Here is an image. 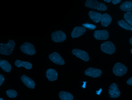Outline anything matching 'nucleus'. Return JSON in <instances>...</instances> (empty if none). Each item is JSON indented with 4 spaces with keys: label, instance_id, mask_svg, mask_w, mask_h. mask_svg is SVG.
<instances>
[{
    "label": "nucleus",
    "instance_id": "obj_1",
    "mask_svg": "<svg viewBox=\"0 0 132 100\" xmlns=\"http://www.w3.org/2000/svg\"><path fill=\"white\" fill-rule=\"evenodd\" d=\"M15 45V43L12 40H10L7 44L0 43V54L5 55H10L13 50Z\"/></svg>",
    "mask_w": 132,
    "mask_h": 100
},
{
    "label": "nucleus",
    "instance_id": "obj_2",
    "mask_svg": "<svg viewBox=\"0 0 132 100\" xmlns=\"http://www.w3.org/2000/svg\"><path fill=\"white\" fill-rule=\"evenodd\" d=\"M85 6L101 11H105L107 9V7L104 4L99 2L96 0H87Z\"/></svg>",
    "mask_w": 132,
    "mask_h": 100
},
{
    "label": "nucleus",
    "instance_id": "obj_3",
    "mask_svg": "<svg viewBox=\"0 0 132 100\" xmlns=\"http://www.w3.org/2000/svg\"><path fill=\"white\" fill-rule=\"evenodd\" d=\"M113 72L116 75L121 76L127 72V68L124 65L118 62L115 64L113 68Z\"/></svg>",
    "mask_w": 132,
    "mask_h": 100
},
{
    "label": "nucleus",
    "instance_id": "obj_4",
    "mask_svg": "<svg viewBox=\"0 0 132 100\" xmlns=\"http://www.w3.org/2000/svg\"><path fill=\"white\" fill-rule=\"evenodd\" d=\"M101 48L103 52L109 54H113L116 50V48L113 44L109 41L103 43L101 46Z\"/></svg>",
    "mask_w": 132,
    "mask_h": 100
},
{
    "label": "nucleus",
    "instance_id": "obj_5",
    "mask_svg": "<svg viewBox=\"0 0 132 100\" xmlns=\"http://www.w3.org/2000/svg\"><path fill=\"white\" fill-rule=\"evenodd\" d=\"M20 49L23 53L30 55H34L36 53L34 46L29 42H25L20 46Z\"/></svg>",
    "mask_w": 132,
    "mask_h": 100
},
{
    "label": "nucleus",
    "instance_id": "obj_6",
    "mask_svg": "<svg viewBox=\"0 0 132 100\" xmlns=\"http://www.w3.org/2000/svg\"><path fill=\"white\" fill-rule=\"evenodd\" d=\"M52 40L55 42H61L66 39L65 34L61 31H56L51 34Z\"/></svg>",
    "mask_w": 132,
    "mask_h": 100
},
{
    "label": "nucleus",
    "instance_id": "obj_7",
    "mask_svg": "<svg viewBox=\"0 0 132 100\" xmlns=\"http://www.w3.org/2000/svg\"><path fill=\"white\" fill-rule=\"evenodd\" d=\"M108 93L111 98H117L120 96V92L118 87L117 85L115 83L111 84L109 87Z\"/></svg>",
    "mask_w": 132,
    "mask_h": 100
},
{
    "label": "nucleus",
    "instance_id": "obj_8",
    "mask_svg": "<svg viewBox=\"0 0 132 100\" xmlns=\"http://www.w3.org/2000/svg\"><path fill=\"white\" fill-rule=\"evenodd\" d=\"M49 59L54 63L60 65H63L65 64L64 59L60 55L56 52H54L48 55Z\"/></svg>",
    "mask_w": 132,
    "mask_h": 100
},
{
    "label": "nucleus",
    "instance_id": "obj_9",
    "mask_svg": "<svg viewBox=\"0 0 132 100\" xmlns=\"http://www.w3.org/2000/svg\"><path fill=\"white\" fill-rule=\"evenodd\" d=\"M72 54L76 56L85 61H88L89 60V55L86 52L81 49H75L72 50Z\"/></svg>",
    "mask_w": 132,
    "mask_h": 100
},
{
    "label": "nucleus",
    "instance_id": "obj_10",
    "mask_svg": "<svg viewBox=\"0 0 132 100\" xmlns=\"http://www.w3.org/2000/svg\"><path fill=\"white\" fill-rule=\"evenodd\" d=\"M85 74L86 75L93 78H96L101 75L102 72L100 69L90 67L85 71Z\"/></svg>",
    "mask_w": 132,
    "mask_h": 100
},
{
    "label": "nucleus",
    "instance_id": "obj_11",
    "mask_svg": "<svg viewBox=\"0 0 132 100\" xmlns=\"http://www.w3.org/2000/svg\"><path fill=\"white\" fill-rule=\"evenodd\" d=\"M94 36L96 39L106 40L109 37V33L108 31L106 30H96L94 32Z\"/></svg>",
    "mask_w": 132,
    "mask_h": 100
},
{
    "label": "nucleus",
    "instance_id": "obj_12",
    "mask_svg": "<svg viewBox=\"0 0 132 100\" xmlns=\"http://www.w3.org/2000/svg\"><path fill=\"white\" fill-rule=\"evenodd\" d=\"M20 79L22 82L27 87L31 89L34 88L35 85V83L30 78L25 75H23L21 76Z\"/></svg>",
    "mask_w": 132,
    "mask_h": 100
},
{
    "label": "nucleus",
    "instance_id": "obj_13",
    "mask_svg": "<svg viewBox=\"0 0 132 100\" xmlns=\"http://www.w3.org/2000/svg\"><path fill=\"white\" fill-rule=\"evenodd\" d=\"M86 31V28L82 27L77 26L73 29L71 33L73 38H76L83 34Z\"/></svg>",
    "mask_w": 132,
    "mask_h": 100
},
{
    "label": "nucleus",
    "instance_id": "obj_14",
    "mask_svg": "<svg viewBox=\"0 0 132 100\" xmlns=\"http://www.w3.org/2000/svg\"><path fill=\"white\" fill-rule=\"evenodd\" d=\"M46 75L48 79L51 81H55L58 77L57 72L53 69L50 68L47 69L46 71Z\"/></svg>",
    "mask_w": 132,
    "mask_h": 100
},
{
    "label": "nucleus",
    "instance_id": "obj_15",
    "mask_svg": "<svg viewBox=\"0 0 132 100\" xmlns=\"http://www.w3.org/2000/svg\"><path fill=\"white\" fill-rule=\"evenodd\" d=\"M90 18L95 22L98 23L101 20L102 15L99 12L90 11L88 14Z\"/></svg>",
    "mask_w": 132,
    "mask_h": 100
},
{
    "label": "nucleus",
    "instance_id": "obj_16",
    "mask_svg": "<svg viewBox=\"0 0 132 100\" xmlns=\"http://www.w3.org/2000/svg\"><path fill=\"white\" fill-rule=\"evenodd\" d=\"M112 20V18L109 14L104 13L102 15L101 21V24L103 26L107 27L110 24Z\"/></svg>",
    "mask_w": 132,
    "mask_h": 100
},
{
    "label": "nucleus",
    "instance_id": "obj_17",
    "mask_svg": "<svg viewBox=\"0 0 132 100\" xmlns=\"http://www.w3.org/2000/svg\"><path fill=\"white\" fill-rule=\"evenodd\" d=\"M14 64L17 67H23L26 69H31L32 67V64L30 63L23 62L19 60H17L15 61Z\"/></svg>",
    "mask_w": 132,
    "mask_h": 100
},
{
    "label": "nucleus",
    "instance_id": "obj_18",
    "mask_svg": "<svg viewBox=\"0 0 132 100\" xmlns=\"http://www.w3.org/2000/svg\"><path fill=\"white\" fill-rule=\"evenodd\" d=\"M60 98L61 100H73V97L70 93L64 91H61L59 94Z\"/></svg>",
    "mask_w": 132,
    "mask_h": 100
},
{
    "label": "nucleus",
    "instance_id": "obj_19",
    "mask_svg": "<svg viewBox=\"0 0 132 100\" xmlns=\"http://www.w3.org/2000/svg\"><path fill=\"white\" fill-rule=\"evenodd\" d=\"M120 8L124 11H132V2L126 1L123 2L120 5Z\"/></svg>",
    "mask_w": 132,
    "mask_h": 100
},
{
    "label": "nucleus",
    "instance_id": "obj_20",
    "mask_svg": "<svg viewBox=\"0 0 132 100\" xmlns=\"http://www.w3.org/2000/svg\"><path fill=\"white\" fill-rule=\"evenodd\" d=\"M0 66L4 71L10 72L11 69V66L8 62L5 60H3L0 62Z\"/></svg>",
    "mask_w": 132,
    "mask_h": 100
},
{
    "label": "nucleus",
    "instance_id": "obj_21",
    "mask_svg": "<svg viewBox=\"0 0 132 100\" xmlns=\"http://www.w3.org/2000/svg\"><path fill=\"white\" fill-rule=\"evenodd\" d=\"M118 25L121 27L126 30L132 31V26L129 25L125 21L121 20L118 22Z\"/></svg>",
    "mask_w": 132,
    "mask_h": 100
},
{
    "label": "nucleus",
    "instance_id": "obj_22",
    "mask_svg": "<svg viewBox=\"0 0 132 100\" xmlns=\"http://www.w3.org/2000/svg\"><path fill=\"white\" fill-rule=\"evenodd\" d=\"M124 17L126 21L132 26V12H128L124 15Z\"/></svg>",
    "mask_w": 132,
    "mask_h": 100
},
{
    "label": "nucleus",
    "instance_id": "obj_23",
    "mask_svg": "<svg viewBox=\"0 0 132 100\" xmlns=\"http://www.w3.org/2000/svg\"><path fill=\"white\" fill-rule=\"evenodd\" d=\"M7 95L9 97L14 98L16 97L17 95L16 91L13 89H10L6 91Z\"/></svg>",
    "mask_w": 132,
    "mask_h": 100
},
{
    "label": "nucleus",
    "instance_id": "obj_24",
    "mask_svg": "<svg viewBox=\"0 0 132 100\" xmlns=\"http://www.w3.org/2000/svg\"><path fill=\"white\" fill-rule=\"evenodd\" d=\"M82 25L89 29L92 30L95 29L96 28L95 25L92 24H89L88 23L82 24Z\"/></svg>",
    "mask_w": 132,
    "mask_h": 100
},
{
    "label": "nucleus",
    "instance_id": "obj_25",
    "mask_svg": "<svg viewBox=\"0 0 132 100\" xmlns=\"http://www.w3.org/2000/svg\"><path fill=\"white\" fill-rule=\"evenodd\" d=\"M4 80V76L0 74V86L2 84Z\"/></svg>",
    "mask_w": 132,
    "mask_h": 100
},
{
    "label": "nucleus",
    "instance_id": "obj_26",
    "mask_svg": "<svg viewBox=\"0 0 132 100\" xmlns=\"http://www.w3.org/2000/svg\"><path fill=\"white\" fill-rule=\"evenodd\" d=\"M127 83L129 85H132V77H130L127 80Z\"/></svg>",
    "mask_w": 132,
    "mask_h": 100
},
{
    "label": "nucleus",
    "instance_id": "obj_27",
    "mask_svg": "<svg viewBox=\"0 0 132 100\" xmlns=\"http://www.w3.org/2000/svg\"><path fill=\"white\" fill-rule=\"evenodd\" d=\"M121 1V0H113L112 1V3L113 4L116 5L119 3Z\"/></svg>",
    "mask_w": 132,
    "mask_h": 100
},
{
    "label": "nucleus",
    "instance_id": "obj_28",
    "mask_svg": "<svg viewBox=\"0 0 132 100\" xmlns=\"http://www.w3.org/2000/svg\"><path fill=\"white\" fill-rule=\"evenodd\" d=\"M129 42L132 45V37L129 40Z\"/></svg>",
    "mask_w": 132,
    "mask_h": 100
},
{
    "label": "nucleus",
    "instance_id": "obj_29",
    "mask_svg": "<svg viewBox=\"0 0 132 100\" xmlns=\"http://www.w3.org/2000/svg\"><path fill=\"white\" fill-rule=\"evenodd\" d=\"M104 1L107 3H109L111 1V0H104Z\"/></svg>",
    "mask_w": 132,
    "mask_h": 100
},
{
    "label": "nucleus",
    "instance_id": "obj_30",
    "mask_svg": "<svg viewBox=\"0 0 132 100\" xmlns=\"http://www.w3.org/2000/svg\"><path fill=\"white\" fill-rule=\"evenodd\" d=\"M130 51L131 52V54H132V48L130 50Z\"/></svg>",
    "mask_w": 132,
    "mask_h": 100
}]
</instances>
